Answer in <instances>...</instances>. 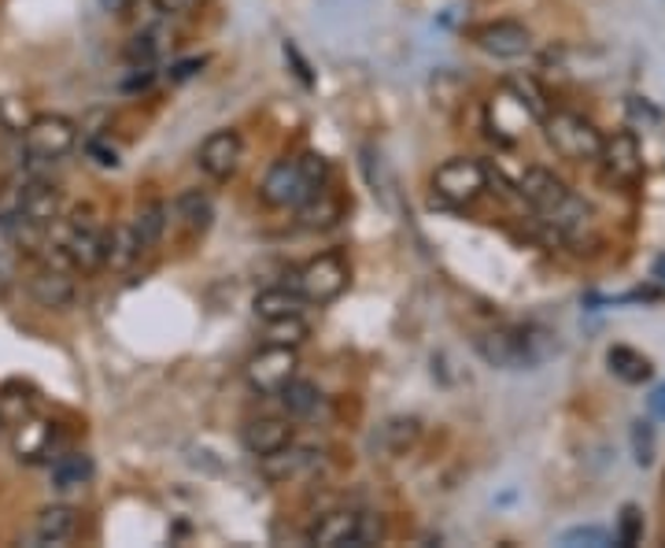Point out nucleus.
<instances>
[{"label":"nucleus","mask_w":665,"mask_h":548,"mask_svg":"<svg viewBox=\"0 0 665 548\" xmlns=\"http://www.w3.org/2000/svg\"><path fill=\"white\" fill-rule=\"evenodd\" d=\"M473 348L488 367L529 371V367H540L543 359L559 353V342H554L551 331L529 323V326H495V331H484L473 342Z\"/></svg>","instance_id":"nucleus-1"},{"label":"nucleus","mask_w":665,"mask_h":548,"mask_svg":"<svg viewBox=\"0 0 665 548\" xmlns=\"http://www.w3.org/2000/svg\"><path fill=\"white\" fill-rule=\"evenodd\" d=\"M518 193L532 204V212L543 215V223L554 226V234H573V230H581L587 219H592V207H587L581 196H573V190L559 174L543 168H529L521 174Z\"/></svg>","instance_id":"nucleus-2"},{"label":"nucleus","mask_w":665,"mask_h":548,"mask_svg":"<svg viewBox=\"0 0 665 548\" xmlns=\"http://www.w3.org/2000/svg\"><path fill=\"white\" fill-rule=\"evenodd\" d=\"M104 237L108 230L96 223L93 212H74V219L52 234V248L60 256V267H74V271H96L104 267Z\"/></svg>","instance_id":"nucleus-3"},{"label":"nucleus","mask_w":665,"mask_h":548,"mask_svg":"<svg viewBox=\"0 0 665 548\" xmlns=\"http://www.w3.org/2000/svg\"><path fill=\"white\" fill-rule=\"evenodd\" d=\"M540 123H543V134H548V145L559 152L562 160H570V163L598 160L603 134H598L595 123H587L584 115H576V112H548Z\"/></svg>","instance_id":"nucleus-4"},{"label":"nucleus","mask_w":665,"mask_h":548,"mask_svg":"<svg viewBox=\"0 0 665 548\" xmlns=\"http://www.w3.org/2000/svg\"><path fill=\"white\" fill-rule=\"evenodd\" d=\"M348 278H351L348 260H344L340 252H321V256L307 260L304 267L293 274V290L307 304H329L348 290Z\"/></svg>","instance_id":"nucleus-5"},{"label":"nucleus","mask_w":665,"mask_h":548,"mask_svg":"<svg viewBox=\"0 0 665 548\" xmlns=\"http://www.w3.org/2000/svg\"><path fill=\"white\" fill-rule=\"evenodd\" d=\"M432 190L443 204L466 207L488 190V168L473 156H451L432 171Z\"/></svg>","instance_id":"nucleus-6"},{"label":"nucleus","mask_w":665,"mask_h":548,"mask_svg":"<svg viewBox=\"0 0 665 548\" xmlns=\"http://www.w3.org/2000/svg\"><path fill=\"white\" fill-rule=\"evenodd\" d=\"M78 145V123L66 115H33L22 126V149L33 160H63Z\"/></svg>","instance_id":"nucleus-7"},{"label":"nucleus","mask_w":665,"mask_h":548,"mask_svg":"<svg viewBox=\"0 0 665 548\" xmlns=\"http://www.w3.org/2000/svg\"><path fill=\"white\" fill-rule=\"evenodd\" d=\"M296 367L299 359L293 345H266L244 364V378H248V386L255 393H263V397H277V393L296 378Z\"/></svg>","instance_id":"nucleus-8"},{"label":"nucleus","mask_w":665,"mask_h":548,"mask_svg":"<svg viewBox=\"0 0 665 548\" xmlns=\"http://www.w3.org/2000/svg\"><path fill=\"white\" fill-rule=\"evenodd\" d=\"M241 160H244V141L237 130H215V134L204 138V145L196 152L200 171L211 182H229L241 171Z\"/></svg>","instance_id":"nucleus-9"},{"label":"nucleus","mask_w":665,"mask_h":548,"mask_svg":"<svg viewBox=\"0 0 665 548\" xmlns=\"http://www.w3.org/2000/svg\"><path fill=\"white\" fill-rule=\"evenodd\" d=\"M310 190H318V185L307 182V174H304V168H299V160H277L274 168L263 174L259 196L270 207H296Z\"/></svg>","instance_id":"nucleus-10"},{"label":"nucleus","mask_w":665,"mask_h":548,"mask_svg":"<svg viewBox=\"0 0 665 548\" xmlns=\"http://www.w3.org/2000/svg\"><path fill=\"white\" fill-rule=\"evenodd\" d=\"M27 293L33 297L38 308L49 312H66L78 297V286L71 278V267H60V263H44L27 278Z\"/></svg>","instance_id":"nucleus-11"},{"label":"nucleus","mask_w":665,"mask_h":548,"mask_svg":"<svg viewBox=\"0 0 665 548\" xmlns=\"http://www.w3.org/2000/svg\"><path fill=\"white\" fill-rule=\"evenodd\" d=\"M473 41H477V49H484L488 57H499V60H518L532 49L529 27L514 23V19H499V23L477 27Z\"/></svg>","instance_id":"nucleus-12"},{"label":"nucleus","mask_w":665,"mask_h":548,"mask_svg":"<svg viewBox=\"0 0 665 548\" xmlns=\"http://www.w3.org/2000/svg\"><path fill=\"white\" fill-rule=\"evenodd\" d=\"M598 160L603 168L614 174L617 182H636L643 174V152H640V138L632 130H614L610 138H603V149H598Z\"/></svg>","instance_id":"nucleus-13"},{"label":"nucleus","mask_w":665,"mask_h":548,"mask_svg":"<svg viewBox=\"0 0 665 548\" xmlns=\"http://www.w3.org/2000/svg\"><path fill=\"white\" fill-rule=\"evenodd\" d=\"M318 464H321V453L288 442L285 448H277V453L263 456L259 459V470H263L266 481H274V486H285V481H296V478L310 475V470H315Z\"/></svg>","instance_id":"nucleus-14"},{"label":"nucleus","mask_w":665,"mask_h":548,"mask_svg":"<svg viewBox=\"0 0 665 548\" xmlns=\"http://www.w3.org/2000/svg\"><path fill=\"white\" fill-rule=\"evenodd\" d=\"M60 212H63V193L55 190L49 182H27L19 193V204H16V215L27 219V223L41 226V230H52L60 223Z\"/></svg>","instance_id":"nucleus-15"},{"label":"nucleus","mask_w":665,"mask_h":548,"mask_svg":"<svg viewBox=\"0 0 665 548\" xmlns=\"http://www.w3.org/2000/svg\"><path fill=\"white\" fill-rule=\"evenodd\" d=\"M359 515L362 511H351V508L326 511L307 530V541L310 545H321V548H340V545H355V548H359Z\"/></svg>","instance_id":"nucleus-16"},{"label":"nucleus","mask_w":665,"mask_h":548,"mask_svg":"<svg viewBox=\"0 0 665 548\" xmlns=\"http://www.w3.org/2000/svg\"><path fill=\"white\" fill-rule=\"evenodd\" d=\"M296 215H299V223H304L307 230H329V226L340 223L344 201H340V193L332 190L329 182H321L318 190H310L304 201L296 204Z\"/></svg>","instance_id":"nucleus-17"},{"label":"nucleus","mask_w":665,"mask_h":548,"mask_svg":"<svg viewBox=\"0 0 665 548\" xmlns=\"http://www.w3.org/2000/svg\"><path fill=\"white\" fill-rule=\"evenodd\" d=\"M241 442L255 459H263V456H270V453H277V448H285L288 442H293V426H288V419L263 415V419H252L248 426H244Z\"/></svg>","instance_id":"nucleus-18"},{"label":"nucleus","mask_w":665,"mask_h":548,"mask_svg":"<svg viewBox=\"0 0 665 548\" xmlns=\"http://www.w3.org/2000/svg\"><path fill=\"white\" fill-rule=\"evenodd\" d=\"M418 437H421V423L415 415H392V419H385L381 430L374 434V448L385 453L388 459H399L418 445Z\"/></svg>","instance_id":"nucleus-19"},{"label":"nucleus","mask_w":665,"mask_h":548,"mask_svg":"<svg viewBox=\"0 0 665 548\" xmlns=\"http://www.w3.org/2000/svg\"><path fill=\"white\" fill-rule=\"evenodd\" d=\"M78 530V511L71 504H49L33 519V541L38 545H63L71 541Z\"/></svg>","instance_id":"nucleus-20"},{"label":"nucleus","mask_w":665,"mask_h":548,"mask_svg":"<svg viewBox=\"0 0 665 548\" xmlns=\"http://www.w3.org/2000/svg\"><path fill=\"white\" fill-rule=\"evenodd\" d=\"M141 256H144V245H141L133 223H119V226L108 230V237H104V267L122 274V271H130Z\"/></svg>","instance_id":"nucleus-21"},{"label":"nucleus","mask_w":665,"mask_h":548,"mask_svg":"<svg viewBox=\"0 0 665 548\" xmlns=\"http://www.w3.org/2000/svg\"><path fill=\"white\" fill-rule=\"evenodd\" d=\"M93 456L89 453H63V456H55V464H52V489H60V493H74V489H85L89 481H93Z\"/></svg>","instance_id":"nucleus-22"},{"label":"nucleus","mask_w":665,"mask_h":548,"mask_svg":"<svg viewBox=\"0 0 665 548\" xmlns=\"http://www.w3.org/2000/svg\"><path fill=\"white\" fill-rule=\"evenodd\" d=\"M304 304L307 301L299 297L293 286H274V290H263L259 297L252 301V312H255V319L274 323V319H285V315H299Z\"/></svg>","instance_id":"nucleus-23"},{"label":"nucleus","mask_w":665,"mask_h":548,"mask_svg":"<svg viewBox=\"0 0 665 548\" xmlns=\"http://www.w3.org/2000/svg\"><path fill=\"white\" fill-rule=\"evenodd\" d=\"M174 212L182 219V226L188 234H207L211 230V219H215V204L204 190H185L182 196L174 201Z\"/></svg>","instance_id":"nucleus-24"},{"label":"nucleus","mask_w":665,"mask_h":548,"mask_svg":"<svg viewBox=\"0 0 665 548\" xmlns=\"http://www.w3.org/2000/svg\"><path fill=\"white\" fill-rule=\"evenodd\" d=\"M606 367H610V375L614 378H621V382H628V386H640V382H647L651 378V359L643 356V353H636L632 345H614L606 353Z\"/></svg>","instance_id":"nucleus-25"},{"label":"nucleus","mask_w":665,"mask_h":548,"mask_svg":"<svg viewBox=\"0 0 665 548\" xmlns=\"http://www.w3.org/2000/svg\"><path fill=\"white\" fill-rule=\"evenodd\" d=\"M55 442V426L44 423V419H30L19 426L16 434V453L19 459H27V464H33V459H44L49 456V448Z\"/></svg>","instance_id":"nucleus-26"},{"label":"nucleus","mask_w":665,"mask_h":548,"mask_svg":"<svg viewBox=\"0 0 665 548\" xmlns=\"http://www.w3.org/2000/svg\"><path fill=\"white\" fill-rule=\"evenodd\" d=\"M166 215H171V207H166L163 201H149V204H141L137 219H133V230H137V237H141L144 252H149L152 245H160V241H163V234H166Z\"/></svg>","instance_id":"nucleus-27"},{"label":"nucleus","mask_w":665,"mask_h":548,"mask_svg":"<svg viewBox=\"0 0 665 548\" xmlns=\"http://www.w3.org/2000/svg\"><path fill=\"white\" fill-rule=\"evenodd\" d=\"M277 397H282L285 412L296 415V419H304V415H310L321 404L318 386H315V382H307V378H293L282 393H277Z\"/></svg>","instance_id":"nucleus-28"},{"label":"nucleus","mask_w":665,"mask_h":548,"mask_svg":"<svg viewBox=\"0 0 665 548\" xmlns=\"http://www.w3.org/2000/svg\"><path fill=\"white\" fill-rule=\"evenodd\" d=\"M307 323L299 319V315H285V319H274L266 323V345H293L299 348L307 342Z\"/></svg>","instance_id":"nucleus-29"},{"label":"nucleus","mask_w":665,"mask_h":548,"mask_svg":"<svg viewBox=\"0 0 665 548\" xmlns=\"http://www.w3.org/2000/svg\"><path fill=\"white\" fill-rule=\"evenodd\" d=\"M614 541H617V545H625V548H632V545H640V541H643V511L636 508V504H625V508H621V515H617V530H614Z\"/></svg>","instance_id":"nucleus-30"},{"label":"nucleus","mask_w":665,"mask_h":548,"mask_svg":"<svg viewBox=\"0 0 665 548\" xmlns=\"http://www.w3.org/2000/svg\"><path fill=\"white\" fill-rule=\"evenodd\" d=\"M559 545L565 548H581V545H592V548H606V545H617L614 534L603 530V526H573L559 537Z\"/></svg>","instance_id":"nucleus-31"},{"label":"nucleus","mask_w":665,"mask_h":548,"mask_svg":"<svg viewBox=\"0 0 665 548\" xmlns=\"http://www.w3.org/2000/svg\"><path fill=\"white\" fill-rule=\"evenodd\" d=\"M632 448H636V464L640 467L654 464V430H651V423L632 426Z\"/></svg>","instance_id":"nucleus-32"},{"label":"nucleus","mask_w":665,"mask_h":548,"mask_svg":"<svg viewBox=\"0 0 665 548\" xmlns=\"http://www.w3.org/2000/svg\"><path fill=\"white\" fill-rule=\"evenodd\" d=\"M16 108H19L16 97H0V130H19L22 134V126H27L30 119L27 112H16Z\"/></svg>","instance_id":"nucleus-33"},{"label":"nucleus","mask_w":665,"mask_h":548,"mask_svg":"<svg viewBox=\"0 0 665 548\" xmlns=\"http://www.w3.org/2000/svg\"><path fill=\"white\" fill-rule=\"evenodd\" d=\"M126 57L133 60V63H144V68H149L152 63V57H155V45H152V38H133V45L126 49Z\"/></svg>","instance_id":"nucleus-34"},{"label":"nucleus","mask_w":665,"mask_h":548,"mask_svg":"<svg viewBox=\"0 0 665 548\" xmlns=\"http://www.w3.org/2000/svg\"><path fill=\"white\" fill-rule=\"evenodd\" d=\"M89 156H93L100 168H119V152L108 149L104 141H89Z\"/></svg>","instance_id":"nucleus-35"},{"label":"nucleus","mask_w":665,"mask_h":548,"mask_svg":"<svg viewBox=\"0 0 665 548\" xmlns=\"http://www.w3.org/2000/svg\"><path fill=\"white\" fill-rule=\"evenodd\" d=\"M647 408H651V415H654V419H665V382H662V386H658V389H654V393H651V400H647Z\"/></svg>","instance_id":"nucleus-36"},{"label":"nucleus","mask_w":665,"mask_h":548,"mask_svg":"<svg viewBox=\"0 0 665 548\" xmlns=\"http://www.w3.org/2000/svg\"><path fill=\"white\" fill-rule=\"evenodd\" d=\"M200 68H204V60H185V63H177V68L171 71V79H174V82H185L188 74H196Z\"/></svg>","instance_id":"nucleus-37"},{"label":"nucleus","mask_w":665,"mask_h":548,"mask_svg":"<svg viewBox=\"0 0 665 548\" xmlns=\"http://www.w3.org/2000/svg\"><path fill=\"white\" fill-rule=\"evenodd\" d=\"M651 278L658 282V286H665V252L658 260H654V267H651Z\"/></svg>","instance_id":"nucleus-38"},{"label":"nucleus","mask_w":665,"mask_h":548,"mask_svg":"<svg viewBox=\"0 0 665 548\" xmlns=\"http://www.w3.org/2000/svg\"><path fill=\"white\" fill-rule=\"evenodd\" d=\"M160 12H177V8H185V0H152Z\"/></svg>","instance_id":"nucleus-39"},{"label":"nucleus","mask_w":665,"mask_h":548,"mask_svg":"<svg viewBox=\"0 0 665 548\" xmlns=\"http://www.w3.org/2000/svg\"><path fill=\"white\" fill-rule=\"evenodd\" d=\"M8 282H11V263H8V260H0V293L8 290Z\"/></svg>","instance_id":"nucleus-40"},{"label":"nucleus","mask_w":665,"mask_h":548,"mask_svg":"<svg viewBox=\"0 0 665 548\" xmlns=\"http://www.w3.org/2000/svg\"><path fill=\"white\" fill-rule=\"evenodd\" d=\"M100 8H104V12H122V8H126V0H100Z\"/></svg>","instance_id":"nucleus-41"},{"label":"nucleus","mask_w":665,"mask_h":548,"mask_svg":"<svg viewBox=\"0 0 665 548\" xmlns=\"http://www.w3.org/2000/svg\"><path fill=\"white\" fill-rule=\"evenodd\" d=\"M0 437H4V415H0Z\"/></svg>","instance_id":"nucleus-42"},{"label":"nucleus","mask_w":665,"mask_h":548,"mask_svg":"<svg viewBox=\"0 0 665 548\" xmlns=\"http://www.w3.org/2000/svg\"><path fill=\"white\" fill-rule=\"evenodd\" d=\"M662 541H665V537H662Z\"/></svg>","instance_id":"nucleus-43"}]
</instances>
